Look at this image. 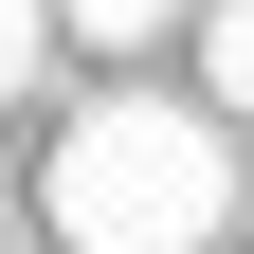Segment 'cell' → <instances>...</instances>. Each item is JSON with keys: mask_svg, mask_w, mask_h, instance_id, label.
Here are the masks:
<instances>
[{"mask_svg": "<svg viewBox=\"0 0 254 254\" xmlns=\"http://www.w3.org/2000/svg\"><path fill=\"white\" fill-rule=\"evenodd\" d=\"M37 218H55L73 254H218V218H236V145H218V109H182V91H109V109L55 127Z\"/></svg>", "mask_w": 254, "mask_h": 254, "instance_id": "obj_1", "label": "cell"}, {"mask_svg": "<svg viewBox=\"0 0 254 254\" xmlns=\"http://www.w3.org/2000/svg\"><path fill=\"white\" fill-rule=\"evenodd\" d=\"M18 73H37V0H0V109H18Z\"/></svg>", "mask_w": 254, "mask_h": 254, "instance_id": "obj_4", "label": "cell"}, {"mask_svg": "<svg viewBox=\"0 0 254 254\" xmlns=\"http://www.w3.org/2000/svg\"><path fill=\"white\" fill-rule=\"evenodd\" d=\"M55 18H73L91 55H145V37H164V18H182V0H55Z\"/></svg>", "mask_w": 254, "mask_h": 254, "instance_id": "obj_3", "label": "cell"}, {"mask_svg": "<svg viewBox=\"0 0 254 254\" xmlns=\"http://www.w3.org/2000/svg\"><path fill=\"white\" fill-rule=\"evenodd\" d=\"M200 91H218V109H254V0H218V18H200Z\"/></svg>", "mask_w": 254, "mask_h": 254, "instance_id": "obj_2", "label": "cell"}]
</instances>
